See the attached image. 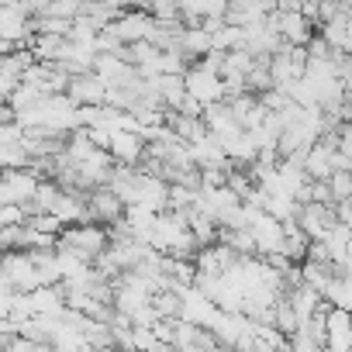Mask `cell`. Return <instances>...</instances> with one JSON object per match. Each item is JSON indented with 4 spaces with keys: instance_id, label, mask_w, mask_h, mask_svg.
<instances>
[{
    "instance_id": "cell-1",
    "label": "cell",
    "mask_w": 352,
    "mask_h": 352,
    "mask_svg": "<svg viewBox=\"0 0 352 352\" xmlns=\"http://www.w3.org/2000/svg\"><path fill=\"white\" fill-rule=\"evenodd\" d=\"M59 245H69L73 252H80L83 259H97L104 249H107V242H111V235H107V228L104 225H94V221H76V225H66L63 232H59V239H56Z\"/></svg>"
},
{
    "instance_id": "cell-2",
    "label": "cell",
    "mask_w": 352,
    "mask_h": 352,
    "mask_svg": "<svg viewBox=\"0 0 352 352\" xmlns=\"http://www.w3.org/2000/svg\"><path fill=\"white\" fill-rule=\"evenodd\" d=\"M38 184H42V173L32 169V166H21V169H0V204H14V208L32 204Z\"/></svg>"
},
{
    "instance_id": "cell-3",
    "label": "cell",
    "mask_w": 352,
    "mask_h": 352,
    "mask_svg": "<svg viewBox=\"0 0 352 352\" xmlns=\"http://www.w3.org/2000/svg\"><path fill=\"white\" fill-rule=\"evenodd\" d=\"M184 90H187V97H190L194 104H201V107H211V104L225 100V83H221V76H218L214 69H208L204 63H194V66L184 69Z\"/></svg>"
},
{
    "instance_id": "cell-4",
    "label": "cell",
    "mask_w": 352,
    "mask_h": 352,
    "mask_svg": "<svg viewBox=\"0 0 352 352\" xmlns=\"http://www.w3.org/2000/svg\"><path fill=\"white\" fill-rule=\"evenodd\" d=\"M66 100L73 104V107H100L104 100H107V87L94 76V73H76V76H69V83H66Z\"/></svg>"
},
{
    "instance_id": "cell-5",
    "label": "cell",
    "mask_w": 352,
    "mask_h": 352,
    "mask_svg": "<svg viewBox=\"0 0 352 352\" xmlns=\"http://www.w3.org/2000/svg\"><path fill=\"white\" fill-rule=\"evenodd\" d=\"M107 155L118 162V166H142V155H145V138L138 131H128V128H118L107 135Z\"/></svg>"
},
{
    "instance_id": "cell-6",
    "label": "cell",
    "mask_w": 352,
    "mask_h": 352,
    "mask_svg": "<svg viewBox=\"0 0 352 352\" xmlns=\"http://www.w3.org/2000/svg\"><path fill=\"white\" fill-rule=\"evenodd\" d=\"M349 342H352L349 311L328 307V311H324V349H328V352H349Z\"/></svg>"
},
{
    "instance_id": "cell-7",
    "label": "cell",
    "mask_w": 352,
    "mask_h": 352,
    "mask_svg": "<svg viewBox=\"0 0 352 352\" xmlns=\"http://www.w3.org/2000/svg\"><path fill=\"white\" fill-rule=\"evenodd\" d=\"M324 187H328L331 204H335V201H349V197H352V176H349V169H335L328 180H324Z\"/></svg>"
},
{
    "instance_id": "cell-8",
    "label": "cell",
    "mask_w": 352,
    "mask_h": 352,
    "mask_svg": "<svg viewBox=\"0 0 352 352\" xmlns=\"http://www.w3.org/2000/svg\"><path fill=\"white\" fill-rule=\"evenodd\" d=\"M97 4H107V8H114V11H124V0H97Z\"/></svg>"
}]
</instances>
